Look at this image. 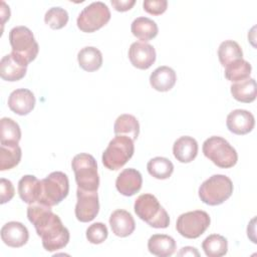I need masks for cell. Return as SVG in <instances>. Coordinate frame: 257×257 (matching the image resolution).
Wrapping results in <instances>:
<instances>
[{"label": "cell", "mask_w": 257, "mask_h": 257, "mask_svg": "<svg viewBox=\"0 0 257 257\" xmlns=\"http://www.w3.org/2000/svg\"><path fill=\"white\" fill-rule=\"evenodd\" d=\"M134 152L135 146L132 139L125 136H115L103 151L101 161L106 169L116 171L127 163Z\"/></svg>", "instance_id": "obj_6"}, {"label": "cell", "mask_w": 257, "mask_h": 257, "mask_svg": "<svg viewBox=\"0 0 257 257\" xmlns=\"http://www.w3.org/2000/svg\"><path fill=\"white\" fill-rule=\"evenodd\" d=\"M21 139L19 124L10 117L0 120V144H18Z\"/></svg>", "instance_id": "obj_32"}, {"label": "cell", "mask_w": 257, "mask_h": 257, "mask_svg": "<svg viewBox=\"0 0 257 257\" xmlns=\"http://www.w3.org/2000/svg\"><path fill=\"white\" fill-rule=\"evenodd\" d=\"M251 70L252 66L248 61L243 58L238 59L225 67V77L233 83L242 81L250 77Z\"/></svg>", "instance_id": "obj_31"}, {"label": "cell", "mask_w": 257, "mask_h": 257, "mask_svg": "<svg viewBox=\"0 0 257 257\" xmlns=\"http://www.w3.org/2000/svg\"><path fill=\"white\" fill-rule=\"evenodd\" d=\"M76 196L77 202L74 209L76 219L82 223L92 221L99 211L97 191H85L77 188Z\"/></svg>", "instance_id": "obj_11"}, {"label": "cell", "mask_w": 257, "mask_h": 257, "mask_svg": "<svg viewBox=\"0 0 257 257\" xmlns=\"http://www.w3.org/2000/svg\"><path fill=\"white\" fill-rule=\"evenodd\" d=\"M0 15H1V18H2V26H3L4 23L10 18V9H9V6H7L4 1H1Z\"/></svg>", "instance_id": "obj_38"}, {"label": "cell", "mask_w": 257, "mask_h": 257, "mask_svg": "<svg viewBox=\"0 0 257 257\" xmlns=\"http://www.w3.org/2000/svg\"><path fill=\"white\" fill-rule=\"evenodd\" d=\"M68 13L61 7H51L44 16V22L52 29L57 30L63 28L68 22Z\"/></svg>", "instance_id": "obj_33"}, {"label": "cell", "mask_w": 257, "mask_h": 257, "mask_svg": "<svg viewBox=\"0 0 257 257\" xmlns=\"http://www.w3.org/2000/svg\"><path fill=\"white\" fill-rule=\"evenodd\" d=\"M1 239L9 247L19 248L25 245L29 239L27 228L20 222L11 221L1 228Z\"/></svg>", "instance_id": "obj_14"}, {"label": "cell", "mask_w": 257, "mask_h": 257, "mask_svg": "<svg viewBox=\"0 0 257 257\" xmlns=\"http://www.w3.org/2000/svg\"><path fill=\"white\" fill-rule=\"evenodd\" d=\"M107 236V228L101 222L93 223L86 229V238L91 244H100L106 240Z\"/></svg>", "instance_id": "obj_34"}, {"label": "cell", "mask_w": 257, "mask_h": 257, "mask_svg": "<svg viewBox=\"0 0 257 257\" xmlns=\"http://www.w3.org/2000/svg\"><path fill=\"white\" fill-rule=\"evenodd\" d=\"M27 218L41 238L43 248L53 252L64 248L69 242V231L50 206L35 202L27 208Z\"/></svg>", "instance_id": "obj_1"}, {"label": "cell", "mask_w": 257, "mask_h": 257, "mask_svg": "<svg viewBox=\"0 0 257 257\" xmlns=\"http://www.w3.org/2000/svg\"><path fill=\"white\" fill-rule=\"evenodd\" d=\"M147 169L149 174L158 180H166L174 172L173 163L164 157H156L148 162Z\"/></svg>", "instance_id": "obj_28"}, {"label": "cell", "mask_w": 257, "mask_h": 257, "mask_svg": "<svg viewBox=\"0 0 257 257\" xmlns=\"http://www.w3.org/2000/svg\"><path fill=\"white\" fill-rule=\"evenodd\" d=\"M22 157L21 148L18 144L0 145V171H6L16 167Z\"/></svg>", "instance_id": "obj_27"}, {"label": "cell", "mask_w": 257, "mask_h": 257, "mask_svg": "<svg viewBox=\"0 0 257 257\" xmlns=\"http://www.w3.org/2000/svg\"><path fill=\"white\" fill-rule=\"evenodd\" d=\"M202 249L208 257H221L228 251V241L222 235L212 234L203 241Z\"/></svg>", "instance_id": "obj_29"}, {"label": "cell", "mask_w": 257, "mask_h": 257, "mask_svg": "<svg viewBox=\"0 0 257 257\" xmlns=\"http://www.w3.org/2000/svg\"><path fill=\"white\" fill-rule=\"evenodd\" d=\"M110 3L116 11L125 12L133 8L136 4V0H111Z\"/></svg>", "instance_id": "obj_37"}, {"label": "cell", "mask_w": 257, "mask_h": 257, "mask_svg": "<svg viewBox=\"0 0 257 257\" xmlns=\"http://www.w3.org/2000/svg\"><path fill=\"white\" fill-rule=\"evenodd\" d=\"M173 154L180 163H190L198 155V143L192 137H181L174 143Z\"/></svg>", "instance_id": "obj_20"}, {"label": "cell", "mask_w": 257, "mask_h": 257, "mask_svg": "<svg viewBox=\"0 0 257 257\" xmlns=\"http://www.w3.org/2000/svg\"><path fill=\"white\" fill-rule=\"evenodd\" d=\"M110 19V11L106 4L101 1L92 2L79 13L76 24L85 33L94 32L103 27Z\"/></svg>", "instance_id": "obj_9"}, {"label": "cell", "mask_w": 257, "mask_h": 257, "mask_svg": "<svg viewBox=\"0 0 257 257\" xmlns=\"http://www.w3.org/2000/svg\"><path fill=\"white\" fill-rule=\"evenodd\" d=\"M227 128L238 136L250 133L255 125L254 115L246 109L232 110L226 119Z\"/></svg>", "instance_id": "obj_13"}, {"label": "cell", "mask_w": 257, "mask_h": 257, "mask_svg": "<svg viewBox=\"0 0 257 257\" xmlns=\"http://www.w3.org/2000/svg\"><path fill=\"white\" fill-rule=\"evenodd\" d=\"M137 216L148 225L157 229H165L170 225V217L152 194L140 195L134 205Z\"/></svg>", "instance_id": "obj_2"}, {"label": "cell", "mask_w": 257, "mask_h": 257, "mask_svg": "<svg viewBox=\"0 0 257 257\" xmlns=\"http://www.w3.org/2000/svg\"><path fill=\"white\" fill-rule=\"evenodd\" d=\"M9 42L12 48V53L25 64L28 65V63L36 58L39 46L32 31L28 27H13L9 32Z\"/></svg>", "instance_id": "obj_5"}, {"label": "cell", "mask_w": 257, "mask_h": 257, "mask_svg": "<svg viewBox=\"0 0 257 257\" xmlns=\"http://www.w3.org/2000/svg\"><path fill=\"white\" fill-rule=\"evenodd\" d=\"M177 245L173 237L166 234H155L148 241L150 253L159 257L172 256L176 251Z\"/></svg>", "instance_id": "obj_21"}, {"label": "cell", "mask_w": 257, "mask_h": 257, "mask_svg": "<svg viewBox=\"0 0 257 257\" xmlns=\"http://www.w3.org/2000/svg\"><path fill=\"white\" fill-rule=\"evenodd\" d=\"M230 88L232 96L240 102L249 103L256 98V81L254 78L249 77L242 81L234 82Z\"/></svg>", "instance_id": "obj_26"}, {"label": "cell", "mask_w": 257, "mask_h": 257, "mask_svg": "<svg viewBox=\"0 0 257 257\" xmlns=\"http://www.w3.org/2000/svg\"><path fill=\"white\" fill-rule=\"evenodd\" d=\"M156 50L153 45L147 42H134L128 49L131 63L139 69H148L156 61Z\"/></svg>", "instance_id": "obj_12"}, {"label": "cell", "mask_w": 257, "mask_h": 257, "mask_svg": "<svg viewBox=\"0 0 257 257\" xmlns=\"http://www.w3.org/2000/svg\"><path fill=\"white\" fill-rule=\"evenodd\" d=\"M77 61L83 70L92 72L101 67L102 54L100 50L94 46H85L78 51Z\"/></svg>", "instance_id": "obj_23"}, {"label": "cell", "mask_w": 257, "mask_h": 257, "mask_svg": "<svg viewBox=\"0 0 257 257\" xmlns=\"http://www.w3.org/2000/svg\"><path fill=\"white\" fill-rule=\"evenodd\" d=\"M144 10L151 15H161L168 8L167 0H146L143 3Z\"/></svg>", "instance_id": "obj_35"}, {"label": "cell", "mask_w": 257, "mask_h": 257, "mask_svg": "<svg viewBox=\"0 0 257 257\" xmlns=\"http://www.w3.org/2000/svg\"><path fill=\"white\" fill-rule=\"evenodd\" d=\"M143 185L141 173L133 168L124 169L117 176L115 181L116 190L125 197H131L137 194Z\"/></svg>", "instance_id": "obj_17"}, {"label": "cell", "mask_w": 257, "mask_h": 257, "mask_svg": "<svg viewBox=\"0 0 257 257\" xmlns=\"http://www.w3.org/2000/svg\"><path fill=\"white\" fill-rule=\"evenodd\" d=\"M77 188L85 191H97L99 186V176L95 159L85 153L74 156L71 162Z\"/></svg>", "instance_id": "obj_4"}, {"label": "cell", "mask_w": 257, "mask_h": 257, "mask_svg": "<svg viewBox=\"0 0 257 257\" xmlns=\"http://www.w3.org/2000/svg\"><path fill=\"white\" fill-rule=\"evenodd\" d=\"M15 190L11 181L1 178L0 179V203L3 205L14 197Z\"/></svg>", "instance_id": "obj_36"}, {"label": "cell", "mask_w": 257, "mask_h": 257, "mask_svg": "<svg viewBox=\"0 0 257 257\" xmlns=\"http://www.w3.org/2000/svg\"><path fill=\"white\" fill-rule=\"evenodd\" d=\"M177 75L173 68L169 66H160L150 75V84L158 91H169L176 84Z\"/></svg>", "instance_id": "obj_19"}, {"label": "cell", "mask_w": 257, "mask_h": 257, "mask_svg": "<svg viewBox=\"0 0 257 257\" xmlns=\"http://www.w3.org/2000/svg\"><path fill=\"white\" fill-rule=\"evenodd\" d=\"M210 223L211 219L207 212L196 210L180 215L176 223V229L181 236L196 239L208 229Z\"/></svg>", "instance_id": "obj_10"}, {"label": "cell", "mask_w": 257, "mask_h": 257, "mask_svg": "<svg viewBox=\"0 0 257 257\" xmlns=\"http://www.w3.org/2000/svg\"><path fill=\"white\" fill-rule=\"evenodd\" d=\"M113 132L115 136H125L135 142L140 134L139 120L132 114H120L114 121Z\"/></svg>", "instance_id": "obj_25"}, {"label": "cell", "mask_w": 257, "mask_h": 257, "mask_svg": "<svg viewBox=\"0 0 257 257\" xmlns=\"http://www.w3.org/2000/svg\"><path fill=\"white\" fill-rule=\"evenodd\" d=\"M27 71V64L22 62L12 52L2 57L0 61V76L6 81H18L22 79Z\"/></svg>", "instance_id": "obj_15"}, {"label": "cell", "mask_w": 257, "mask_h": 257, "mask_svg": "<svg viewBox=\"0 0 257 257\" xmlns=\"http://www.w3.org/2000/svg\"><path fill=\"white\" fill-rule=\"evenodd\" d=\"M218 57L221 64L226 67L228 64L243 58L241 46L234 40L223 41L218 48Z\"/></svg>", "instance_id": "obj_30"}, {"label": "cell", "mask_w": 257, "mask_h": 257, "mask_svg": "<svg viewBox=\"0 0 257 257\" xmlns=\"http://www.w3.org/2000/svg\"><path fill=\"white\" fill-rule=\"evenodd\" d=\"M134 36L142 40V42L150 41L158 35L159 28L157 23L148 17L136 18L131 26Z\"/></svg>", "instance_id": "obj_24"}, {"label": "cell", "mask_w": 257, "mask_h": 257, "mask_svg": "<svg viewBox=\"0 0 257 257\" xmlns=\"http://www.w3.org/2000/svg\"><path fill=\"white\" fill-rule=\"evenodd\" d=\"M109 225L112 233L121 238L130 236L136 228V223L132 214L121 209L111 213L109 217Z\"/></svg>", "instance_id": "obj_18"}, {"label": "cell", "mask_w": 257, "mask_h": 257, "mask_svg": "<svg viewBox=\"0 0 257 257\" xmlns=\"http://www.w3.org/2000/svg\"><path fill=\"white\" fill-rule=\"evenodd\" d=\"M203 154L222 169L232 168L238 161L236 150L222 137L213 136L207 139L203 144Z\"/></svg>", "instance_id": "obj_7"}, {"label": "cell", "mask_w": 257, "mask_h": 257, "mask_svg": "<svg viewBox=\"0 0 257 257\" xmlns=\"http://www.w3.org/2000/svg\"><path fill=\"white\" fill-rule=\"evenodd\" d=\"M41 182L33 175H25L18 182V194L21 200L27 204L38 201Z\"/></svg>", "instance_id": "obj_22"}, {"label": "cell", "mask_w": 257, "mask_h": 257, "mask_svg": "<svg viewBox=\"0 0 257 257\" xmlns=\"http://www.w3.org/2000/svg\"><path fill=\"white\" fill-rule=\"evenodd\" d=\"M233 193V183L225 175H213L202 183L199 197L204 204L217 206L227 201Z\"/></svg>", "instance_id": "obj_3"}, {"label": "cell", "mask_w": 257, "mask_h": 257, "mask_svg": "<svg viewBox=\"0 0 257 257\" xmlns=\"http://www.w3.org/2000/svg\"><path fill=\"white\" fill-rule=\"evenodd\" d=\"M40 182V195L37 202L53 207L67 197L69 192V181L64 173L52 172Z\"/></svg>", "instance_id": "obj_8"}, {"label": "cell", "mask_w": 257, "mask_h": 257, "mask_svg": "<svg viewBox=\"0 0 257 257\" xmlns=\"http://www.w3.org/2000/svg\"><path fill=\"white\" fill-rule=\"evenodd\" d=\"M179 256H199V252L194 247H183L178 254Z\"/></svg>", "instance_id": "obj_39"}, {"label": "cell", "mask_w": 257, "mask_h": 257, "mask_svg": "<svg viewBox=\"0 0 257 257\" xmlns=\"http://www.w3.org/2000/svg\"><path fill=\"white\" fill-rule=\"evenodd\" d=\"M35 96L27 88H18L13 90L8 97L9 108L18 115H26L31 112L35 106Z\"/></svg>", "instance_id": "obj_16"}]
</instances>
